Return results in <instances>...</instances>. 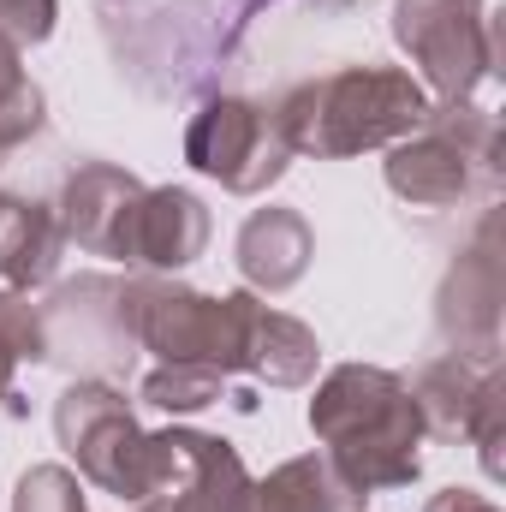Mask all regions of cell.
Wrapping results in <instances>:
<instances>
[{"mask_svg":"<svg viewBox=\"0 0 506 512\" xmlns=\"http://www.w3.org/2000/svg\"><path fill=\"white\" fill-rule=\"evenodd\" d=\"M310 435L322 441L328 465L364 489V495H387V489H411L423 477V417L405 376L381 370V364H334L304 411Z\"/></svg>","mask_w":506,"mask_h":512,"instance_id":"6da1fadb","label":"cell"},{"mask_svg":"<svg viewBox=\"0 0 506 512\" xmlns=\"http://www.w3.org/2000/svg\"><path fill=\"white\" fill-rule=\"evenodd\" d=\"M435 96L405 66H340L322 78L292 84L268 120L292 155L310 161H352L370 149H393L399 137L429 120Z\"/></svg>","mask_w":506,"mask_h":512,"instance_id":"7a4b0ae2","label":"cell"},{"mask_svg":"<svg viewBox=\"0 0 506 512\" xmlns=\"http://www.w3.org/2000/svg\"><path fill=\"white\" fill-rule=\"evenodd\" d=\"M381 179L411 209H453L471 197H495L501 120L477 102H435L423 126L387 149Z\"/></svg>","mask_w":506,"mask_h":512,"instance_id":"3957f363","label":"cell"},{"mask_svg":"<svg viewBox=\"0 0 506 512\" xmlns=\"http://www.w3.org/2000/svg\"><path fill=\"white\" fill-rule=\"evenodd\" d=\"M256 292H197L173 274H137L120 292L126 334L137 352H155V364H209L221 376H239V340L251 316Z\"/></svg>","mask_w":506,"mask_h":512,"instance_id":"277c9868","label":"cell"},{"mask_svg":"<svg viewBox=\"0 0 506 512\" xmlns=\"http://www.w3.org/2000/svg\"><path fill=\"white\" fill-rule=\"evenodd\" d=\"M393 48L441 102H471L501 72V24L489 0H393Z\"/></svg>","mask_w":506,"mask_h":512,"instance_id":"5b68a950","label":"cell"},{"mask_svg":"<svg viewBox=\"0 0 506 512\" xmlns=\"http://www.w3.org/2000/svg\"><path fill=\"white\" fill-rule=\"evenodd\" d=\"M54 441L78 459V477L114 501H149V429L131 399L102 376H78L54 399Z\"/></svg>","mask_w":506,"mask_h":512,"instance_id":"8992f818","label":"cell"},{"mask_svg":"<svg viewBox=\"0 0 506 512\" xmlns=\"http://www.w3.org/2000/svg\"><path fill=\"white\" fill-rule=\"evenodd\" d=\"M185 161L233 197H262L268 185L286 179L292 149L280 143L262 102L221 90V96H203L197 114L185 120Z\"/></svg>","mask_w":506,"mask_h":512,"instance_id":"52a82bcc","label":"cell"},{"mask_svg":"<svg viewBox=\"0 0 506 512\" xmlns=\"http://www.w3.org/2000/svg\"><path fill=\"white\" fill-rule=\"evenodd\" d=\"M251 483V465L233 441L191 423L149 429V501L167 512H245Z\"/></svg>","mask_w":506,"mask_h":512,"instance_id":"ba28073f","label":"cell"},{"mask_svg":"<svg viewBox=\"0 0 506 512\" xmlns=\"http://www.w3.org/2000/svg\"><path fill=\"white\" fill-rule=\"evenodd\" d=\"M435 328L453 346V358H465L477 370L501 364V239H495V215L477 221V239L447 268L441 298H435Z\"/></svg>","mask_w":506,"mask_h":512,"instance_id":"9c48e42d","label":"cell"},{"mask_svg":"<svg viewBox=\"0 0 506 512\" xmlns=\"http://www.w3.org/2000/svg\"><path fill=\"white\" fill-rule=\"evenodd\" d=\"M143 179L126 173L120 161H78L60 185V233L66 245H78L84 256H108V262H126V239H131V215L143 203Z\"/></svg>","mask_w":506,"mask_h":512,"instance_id":"30bf717a","label":"cell"},{"mask_svg":"<svg viewBox=\"0 0 506 512\" xmlns=\"http://www.w3.org/2000/svg\"><path fill=\"white\" fill-rule=\"evenodd\" d=\"M126 280L114 274H78L48 292L42 322H48V364L60 358H131L126 310H120Z\"/></svg>","mask_w":506,"mask_h":512,"instance_id":"8fae6325","label":"cell"},{"mask_svg":"<svg viewBox=\"0 0 506 512\" xmlns=\"http://www.w3.org/2000/svg\"><path fill=\"white\" fill-rule=\"evenodd\" d=\"M209 203L185 185H149L137 215H131V239H126V268L143 274H179L197 256L209 251Z\"/></svg>","mask_w":506,"mask_h":512,"instance_id":"7c38bea8","label":"cell"},{"mask_svg":"<svg viewBox=\"0 0 506 512\" xmlns=\"http://www.w3.org/2000/svg\"><path fill=\"white\" fill-rule=\"evenodd\" d=\"M233 262H239V280L251 286L256 298H274V292H292L310 262H316V233L298 209L286 203H262L245 215L239 239H233Z\"/></svg>","mask_w":506,"mask_h":512,"instance_id":"4fadbf2b","label":"cell"},{"mask_svg":"<svg viewBox=\"0 0 506 512\" xmlns=\"http://www.w3.org/2000/svg\"><path fill=\"white\" fill-rule=\"evenodd\" d=\"M66 251H72V245H66V233H60L54 203L0 191V280H6L12 292L54 286Z\"/></svg>","mask_w":506,"mask_h":512,"instance_id":"5bb4252c","label":"cell"},{"mask_svg":"<svg viewBox=\"0 0 506 512\" xmlns=\"http://www.w3.org/2000/svg\"><path fill=\"white\" fill-rule=\"evenodd\" d=\"M322 364V340L316 328H304L286 310H268L262 298L245 316V340H239V376H251L262 387H310Z\"/></svg>","mask_w":506,"mask_h":512,"instance_id":"9a60e30c","label":"cell"},{"mask_svg":"<svg viewBox=\"0 0 506 512\" xmlns=\"http://www.w3.org/2000/svg\"><path fill=\"white\" fill-rule=\"evenodd\" d=\"M245 512H370V495L352 489L328 453H298L286 465H274L262 483H251Z\"/></svg>","mask_w":506,"mask_h":512,"instance_id":"2e32d148","label":"cell"},{"mask_svg":"<svg viewBox=\"0 0 506 512\" xmlns=\"http://www.w3.org/2000/svg\"><path fill=\"white\" fill-rule=\"evenodd\" d=\"M489 370L465 364V358H429L417 376H411V399H417V417H423V435H441V441H459L465 435V417H471V399L483 387Z\"/></svg>","mask_w":506,"mask_h":512,"instance_id":"e0dca14e","label":"cell"},{"mask_svg":"<svg viewBox=\"0 0 506 512\" xmlns=\"http://www.w3.org/2000/svg\"><path fill=\"white\" fill-rule=\"evenodd\" d=\"M42 126H48V96L24 72V48L12 36H0V155L24 149Z\"/></svg>","mask_w":506,"mask_h":512,"instance_id":"ac0fdd59","label":"cell"},{"mask_svg":"<svg viewBox=\"0 0 506 512\" xmlns=\"http://www.w3.org/2000/svg\"><path fill=\"white\" fill-rule=\"evenodd\" d=\"M18 364H48V322L42 304H30V292L0 286V405L12 399Z\"/></svg>","mask_w":506,"mask_h":512,"instance_id":"d6986e66","label":"cell"},{"mask_svg":"<svg viewBox=\"0 0 506 512\" xmlns=\"http://www.w3.org/2000/svg\"><path fill=\"white\" fill-rule=\"evenodd\" d=\"M137 393H143V405H155L167 417H191V411H209L227 399V376L209 364H155Z\"/></svg>","mask_w":506,"mask_h":512,"instance_id":"ffe728a7","label":"cell"},{"mask_svg":"<svg viewBox=\"0 0 506 512\" xmlns=\"http://www.w3.org/2000/svg\"><path fill=\"white\" fill-rule=\"evenodd\" d=\"M465 441L477 447V459H483V477L489 483H501V441H506V376L501 370H489L483 387H477V399H471V417H465Z\"/></svg>","mask_w":506,"mask_h":512,"instance_id":"44dd1931","label":"cell"},{"mask_svg":"<svg viewBox=\"0 0 506 512\" xmlns=\"http://www.w3.org/2000/svg\"><path fill=\"white\" fill-rule=\"evenodd\" d=\"M84 477L72 465H30L12 489V512H90Z\"/></svg>","mask_w":506,"mask_h":512,"instance_id":"7402d4cb","label":"cell"},{"mask_svg":"<svg viewBox=\"0 0 506 512\" xmlns=\"http://www.w3.org/2000/svg\"><path fill=\"white\" fill-rule=\"evenodd\" d=\"M60 24V0H0V36L18 48H42Z\"/></svg>","mask_w":506,"mask_h":512,"instance_id":"603a6c76","label":"cell"},{"mask_svg":"<svg viewBox=\"0 0 506 512\" xmlns=\"http://www.w3.org/2000/svg\"><path fill=\"white\" fill-rule=\"evenodd\" d=\"M423 512H501V501H489V495H477V489H441V495H429Z\"/></svg>","mask_w":506,"mask_h":512,"instance_id":"cb8c5ba5","label":"cell"},{"mask_svg":"<svg viewBox=\"0 0 506 512\" xmlns=\"http://www.w3.org/2000/svg\"><path fill=\"white\" fill-rule=\"evenodd\" d=\"M262 6H274V0H256V12ZM304 6H316V12H346V6H358V0H304Z\"/></svg>","mask_w":506,"mask_h":512,"instance_id":"d4e9b609","label":"cell"},{"mask_svg":"<svg viewBox=\"0 0 506 512\" xmlns=\"http://www.w3.org/2000/svg\"><path fill=\"white\" fill-rule=\"evenodd\" d=\"M137 512H167V507H161V501H143V507H137Z\"/></svg>","mask_w":506,"mask_h":512,"instance_id":"484cf974","label":"cell"}]
</instances>
